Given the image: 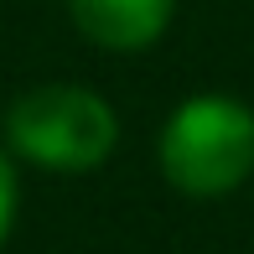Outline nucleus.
I'll list each match as a JSON object with an SVG mask.
<instances>
[{
    "mask_svg": "<svg viewBox=\"0 0 254 254\" xmlns=\"http://www.w3.org/2000/svg\"><path fill=\"white\" fill-rule=\"evenodd\" d=\"M161 171L187 197H223L254 171V109L228 94L187 99L161 130Z\"/></svg>",
    "mask_w": 254,
    "mask_h": 254,
    "instance_id": "obj_1",
    "label": "nucleus"
},
{
    "mask_svg": "<svg viewBox=\"0 0 254 254\" xmlns=\"http://www.w3.org/2000/svg\"><path fill=\"white\" fill-rule=\"evenodd\" d=\"M5 135L26 161L52 171H88L120 140V120L94 88L78 83H47L10 104Z\"/></svg>",
    "mask_w": 254,
    "mask_h": 254,
    "instance_id": "obj_2",
    "label": "nucleus"
},
{
    "mask_svg": "<svg viewBox=\"0 0 254 254\" xmlns=\"http://www.w3.org/2000/svg\"><path fill=\"white\" fill-rule=\"evenodd\" d=\"M177 0H67V16L88 42L109 52H140L166 31Z\"/></svg>",
    "mask_w": 254,
    "mask_h": 254,
    "instance_id": "obj_3",
    "label": "nucleus"
},
{
    "mask_svg": "<svg viewBox=\"0 0 254 254\" xmlns=\"http://www.w3.org/2000/svg\"><path fill=\"white\" fill-rule=\"evenodd\" d=\"M10 218H16V171H10L5 151H0V244L10 234Z\"/></svg>",
    "mask_w": 254,
    "mask_h": 254,
    "instance_id": "obj_4",
    "label": "nucleus"
}]
</instances>
